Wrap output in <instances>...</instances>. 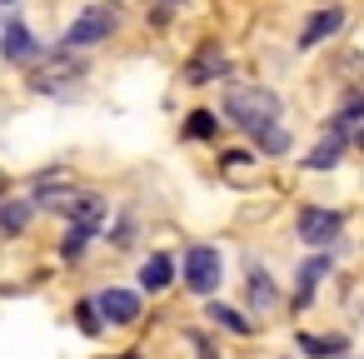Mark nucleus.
I'll return each mask as SVG.
<instances>
[{
	"label": "nucleus",
	"mask_w": 364,
	"mask_h": 359,
	"mask_svg": "<svg viewBox=\"0 0 364 359\" xmlns=\"http://www.w3.org/2000/svg\"><path fill=\"white\" fill-rule=\"evenodd\" d=\"M220 120L235 125L240 135H250V145H259L264 135L279 130L284 100H279V90H269V85H230V90H225V105H220Z\"/></svg>",
	"instance_id": "nucleus-1"
},
{
	"label": "nucleus",
	"mask_w": 364,
	"mask_h": 359,
	"mask_svg": "<svg viewBox=\"0 0 364 359\" xmlns=\"http://www.w3.org/2000/svg\"><path fill=\"white\" fill-rule=\"evenodd\" d=\"M85 75H90L85 55H70V50H60V45H55V50H46V55L31 65V90H36V95L70 100V95H80Z\"/></svg>",
	"instance_id": "nucleus-2"
},
{
	"label": "nucleus",
	"mask_w": 364,
	"mask_h": 359,
	"mask_svg": "<svg viewBox=\"0 0 364 359\" xmlns=\"http://www.w3.org/2000/svg\"><path fill=\"white\" fill-rule=\"evenodd\" d=\"M180 284H185L195 299H215V289L225 284V259H220V250L195 240V245L185 250V259H180Z\"/></svg>",
	"instance_id": "nucleus-3"
},
{
	"label": "nucleus",
	"mask_w": 364,
	"mask_h": 359,
	"mask_svg": "<svg viewBox=\"0 0 364 359\" xmlns=\"http://www.w3.org/2000/svg\"><path fill=\"white\" fill-rule=\"evenodd\" d=\"M120 31V16L115 11H105V6H85L70 26H65V36H60V50H70V55H85V50H95V45H105L110 36Z\"/></svg>",
	"instance_id": "nucleus-4"
},
{
	"label": "nucleus",
	"mask_w": 364,
	"mask_h": 359,
	"mask_svg": "<svg viewBox=\"0 0 364 359\" xmlns=\"http://www.w3.org/2000/svg\"><path fill=\"white\" fill-rule=\"evenodd\" d=\"M339 235H344V215H339V210H329V205H299V215H294V240H299L304 250L329 254V250L339 245Z\"/></svg>",
	"instance_id": "nucleus-5"
},
{
	"label": "nucleus",
	"mask_w": 364,
	"mask_h": 359,
	"mask_svg": "<svg viewBox=\"0 0 364 359\" xmlns=\"http://www.w3.org/2000/svg\"><path fill=\"white\" fill-rule=\"evenodd\" d=\"M90 304H95V314H100L105 324H115V329H135V324L145 319V299H140V289H120V284H110V289H100Z\"/></svg>",
	"instance_id": "nucleus-6"
},
{
	"label": "nucleus",
	"mask_w": 364,
	"mask_h": 359,
	"mask_svg": "<svg viewBox=\"0 0 364 359\" xmlns=\"http://www.w3.org/2000/svg\"><path fill=\"white\" fill-rule=\"evenodd\" d=\"M46 55V45L36 41V31L26 21H6L0 26V60H11V65H36Z\"/></svg>",
	"instance_id": "nucleus-7"
},
{
	"label": "nucleus",
	"mask_w": 364,
	"mask_h": 359,
	"mask_svg": "<svg viewBox=\"0 0 364 359\" xmlns=\"http://www.w3.org/2000/svg\"><path fill=\"white\" fill-rule=\"evenodd\" d=\"M185 85H215V80H230V55L220 50V45H205V50H195L190 60H185V75H180Z\"/></svg>",
	"instance_id": "nucleus-8"
},
{
	"label": "nucleus",
	"mask_w": 364,
	"mask_h": 359,
	"mask_svg": "<svg viewBox=\"0 0 364 359\" xmlns=\"http://www.w3.org/2000/svg\"><path fill=\"white\" fill-rule=\"evenodd\" d=\"M344 21H349L344 6H324V11H314V16L304 21V31H299L294 45H299V50H314V45H324V41H334V36L344 31Z\"/></svg>",
	"instance_id": "nucleus-9"
},
{
	"label": "nucleus",
	"mask_w": 364,
	"mask_h": 359,
	"mask_svg": "<svg viewBox=\"0 0 364 359\" xmlns=\"http://www.w3.org/2000/svg\"><path fill=\"white\" fill-rule=\"evenodd\" d=\"M329 269H334V254H309L294 269V309H309L314 304V289L329 279Z\"/></svg>",
	"instance_id": "nucleus-10"
},
{
	"label": "nucleus",
	"mask_w": 364,
	"mask_h": 359,
	"mask_svg": "<svg viewBox=\"0 0 364 359\" xmlns=\"http://www.w3.org/2000/svg\"><path fill=\"white\" fill-rule=\"evenodd\" d=\"M175 284H180V264H175V254L155 250V254L140 264V294H165V289H175Z\"/></svg>",
	"instance_id": "nucleus-11"
},
{
	"label": "nucleus",
	"mask_w": 364,
	"mask_h": 359,
	"mask_svg": "<svg viewBox=\"0 0 364 359\" xmlns=\"http://www.w3.org/2000/svg\"><path fill=\"white\" fill-rule=\"evenodd\" d=\"M36 220V200L31 195H0V235L6 240H21Z\"/></svg>",
	"instance_id": "nucleus-12"
},
{
	"label": "nucleus",
	"mask_w": 364,
	"mask_h": 359,
	"mask_svg": "<svg viewBox=\"0 0 364 359\" xmlns=\"http://www.w3.org/2000/svg\"><path fill=\"white\" fill-rule=\"evenodd\" d=\"M245 299H250V309H255V314H274V309H279V284H274V274H269V269H259V264H250Z\"/></svg>",
	"instance_id": "nucleus-13"
},
{
	"label": "nucleus",
	"mask_w": 364,
	"mask_h": 359,
	"mask_svg": "<svg viewBox=\"0 0 364 359\" xmlns=\"http://www.w3.org/2000/svg\"><path fill=\"white\" fill-rule=\"evenodd\" d=\"M105 210H110V200H105L100 190H75V200L65 205V215H70V225H90V230H100V220H105Z\"/></svg>",
	"instance_id": "nucleus-14"
},
{
	"label": "nucleus",
	"mask_w": 364,
	"mask_h": 359,
	"mask_svg": "<svg viewBox=\"0 0 364 359\" xmlns=\"http://www.w3.org/2000/svg\"><path fill=\"white\" fill-rule=\"evenodd\" d=\"M299 354H309V359H344L349 354V339L344 334H309V329H299Z\"/></svg>",
	"instance_id": "nucleus-15"
},
{
	"label": "nucleus",
	"mask_w": 364,
	"mask_h": 359,
	"mask_svg": "<svg viewBox=\"0 0 364 359\" xmlns=\"http://www.w3.org/2000/svg\"><path fill=\"white\" fill-rule=\"evenodd\" d=\"M344 150H349V140H339V135H324V140H314V145H309V155H304V170H334V165L344 160Z\"/></svg>",
	"instance_id": "nucleus-16"
},
{
	"label": "nucleus",
	"mask_w": 364,
	"mask_h": 359,
	"mask_svg": "<svg viewBox=\"0 0 364 359\" xmlns=\"http://www.w3.org/2000/svg\"><path fill=\"white\" fill-rule=\"evenodd\" d=\"M205 319H215L225 334H255V319H250L245 309H235V304H220V299L205 304Z\"/></svg>",
	"instance_id": "nucleus-17"
},
{
	"label": "nucleus",
	"mask_w": 364,
	"mask_h": 359,
	"mask_svg": "<svg viewBox=\"0 0 364 359\" xmlns=\"http://www.w3.org/2000/svg\"><path fill=\"white\" fill-rule=\"evenodd\" d=\"M220 130H225V120L215 110H190L185 125H180V140H215Z\"/></svg>",
	"instance_id": "nucleus-18"
},
{
	"label": "nucleus",
	"mask_w": 364,
	"mask_h": 359,
	"mask_svg": "<svg viewBox=\"0 0 364 359\" xmlns=\"http://www.w3.org/2000/svg\"><path fill=\"white\" fill-rule=\"evenodd\" d=\"M90 240H95V230H90V225H70V230L60 235V259H65V264L85 259V254H90Z\"/></svg>",
	"instance_id": "nucleus-19"
},
{
	"label": "nucleus",
	"mask_w": 364,
	"mask_h": 359,
	"mask_svg": "<svg viewBox=\"0 0 364 359\" xmlns=\"http://www.w3.org/2000/svg\"><path fill=\"white\" fill-rule=\"evenodd\" d=\"M70 319H75V329H80V334H90V339H100V334H105V319L95 314V304H90V299H80V304L70 309Z\"/></svg>",
	"instance_id": "nucleus-20"
},
{
	"label": "nucleus",
	"mask_w": 364,
	"mask_h": 359,
	"mask_svg": "<svg viewBox=\"0 0 364 359\" xmlns=\"http://www.w3.org/2000/svg\"><path fill=\"white\" fill-rule=\"evenodd\" d=\"M105 245H110V250H130V245H135V215H130V210L110 225V240H105Z\"/></svg>",
	"instance_id": "nucleus-21"
},
{
	"label": "nucleus",
	"mask_w": 364,
	"mask_h": 359,
	"mask_svg": "<svg viewBox=\"0 0 364 359\" xmlns=\"http://www.w3.org/2000/svg\"><path fill=\"white\" fill-rule=\"evenodd\" d=\"M190 349H195V359H220V354H215V344H210L205 334H190Z\"/></svg>",
	"instance_id": "nucleus-22"
},
{
	"label": "nucleus",
	"mask_w": 364,
	"mask_h": 359,
	"mask_svg": "<svg viewBox=\"0 0 364 359\" xmlns=\"http://www.w3.org/2000/svg\"><path fill=\"white\" fill-rule=\"evenodd\" d=\"M150 26H170V6H150Z\"/></svg>",
	"instance_id": "nucleus-23"
},
{
	"label": "nucleus",
	"mask_w": 364,
	"mask_h": 359,
	"mask_svg": "<svg viewBox=\"0 0 364 359\" xmlns=\"http://www.w3.org/2000/svg\"><path fill=\"white\" fill-rule=\"evenodd\" d=\"M110 359H145L140 349H125V354H110Z\"/></svg>",
	"instance_id": "nucleus-24"
},
{
	"label": "nucleus",
	"mask_w": 364,
	"mask_h": 359,
	"mask_svg": "<svg viewBox=\"0 0 364 359\" xmlns=\"http://www.w3.org/2000/svg\"><path fill=\"white\" fill-rule=\"evenodd\" d=\"M120 6H125V0H105V11H120Z\"/></svg>",
	"instance_id": "nucleus-25"
},
{
	"label": "nucleus",
	"mask_w": 364,
	"mask_h": 359,
	"mask_svg": "<svg viewBox=\"0 0 364 359\" xmlns=\"http://www.w3.org/2000/svg\"><path fill=\"white\" fill-rule=\"evenodd\" d=\"M160 6H185V0H160Z\"/></svg>",
	"instance_id": "nucleus-26"
},
{
	"label": "nucleus",
	"mask_w": 364,
	"mask_h": 359,
	"mask_svg": "<svg viewBox=\"0 0 364 359\" xmlns=\"http://www.w3.org/2000/svg\"><path fill=\"white\" fill-rule=\"evenodd\" d=\"M0 6H21V0H0Z\"/></svg>",
	"instance_id": "nucleus-27"
},
{
	"label": "nucleus",
	"mask_w": 364,
	"mask_h": 359,
	"mask_svg": "<svg viewBox=\"0 0 364 359\" xmlns=\"http://www.w3.org/2000/svg\"><path fill=\"white\" fill-rule=\"evenodd\" d=\"M344 359H349V354H344Z\"/></svg>",
	"instance_id": "nucleus-28"
}]
</instances>
